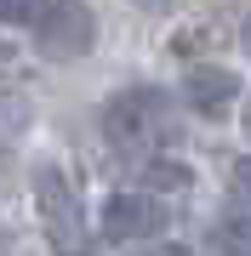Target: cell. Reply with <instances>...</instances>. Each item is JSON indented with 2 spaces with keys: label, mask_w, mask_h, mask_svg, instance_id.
I'll list each match as a JSON object with an SVG mask.
<instances>
[{
  "label": "cell",
  "mask_w": 251,
  "mask_h": 256,
  "mask_svg": "<svg viewBox=\"0 0 251 256\" xmlns=\"http://www.w3.org/2000/svg\"><path fill=\"white\" fill-rule=\"evenodd\" d=\"M35 210H40V228H46L57 256H92V234H86V210L69 188V176L57 165H40L35 171Z\"/></svg>",
  "instance_id": "obj_2"
},
{
  "label": "cell",
  "mask_w": 251,
  "mask_h": 256,
  "mask_svg": "<svg viewBox=\"0 0 251 256\" xmlns=\"http://www.w3.org/2000/svg\"><path fill=\"white\" fill-rule=\"evenodd\" d=\"M143 182H149L154 194H183L188 182H194V171H188L183 160H149L143 165Z\"/></svg>",
  "instance_id": "obj_7"
},
{
  "label": "cell",
  "mask_w": 251,
  "mask_h": 256,
  "mask_svg": "<svg viewBox=\"0 0 251 256\" xmlns=\"http://www.w3.org/2000/svg\"><path fill=\"white\" fill-rule=\"evenodd\" d=\"M103 137H109V148H120V154H149V148L171 142L177 137L171 97L154 92V86H131V92H120L109 108H103Z\"/></svg>",
  "instance_id": "obj_1"
},
{
  "label": "cell",
  "mask_w": 251,
  "mask_h": 256,
  "mask_svg": "<svg viewBox=\"0 0 251 256\" xmlns=\"http://www.w3.org/2000/svg\"><path fill=\"white\" fill-rule=\"evenodd\" d=\"M143 6H171V0H143Z\"/></svg>",
  "instance_id": "obj_13"
},
{
  "label": "cell",
  "mask_w": 251,
  "mask_h": 256,
  "mask_svg": "<svg viewBox=\"0 0 251 256\" xmlns=\"http://www.w3.org/2000/svg\"><path fill=\"white\" fill-rule=\"evenodd\" d=\"M131 256H194V250H183V245H137Z\"/></svg>",
  "instance_id": "obj_10"
},
{
  "label": "cell",
  "mask_w": 251,
  "mask_h": 256,
  "mask_svg": "<svg viewBox=\"0 0 251 256\" xmlns=\"http://www.w3.org/2000/svg\"><path fill=\"white\" fill-rule=\"evenodd\" d=\"M228 200H234V210H251V154L228 165Z\"/></svg>",
  "instance_id": "obj_8"
},
{
  "label": "cell",
  "mask_w": 251,
  "mask_h": 256,
  "mask_svg": "<svg viewBox=\"0 0 251 256\" xmlns=\"http://www.w3.org/2000/svg\"><path fill=\"white\" fill-rule=\"evenodd\" d=\"M160 228H166V205H160L154 194H143V188L109 194V205H103V239H114V245H137V239H149Z\"/></svg>",
  "instance_id": "obj_4"
},
{
  "label": "cell",
  "mask_w": 251,
  "mask_h": 256,
  "mask_svg": "<svg viewBox=\"0 0 251 256\" xmlns=\"http://www.w3.org/2000/svg\"><path fill=\"white\" fill-rule=\"evenodd\" d=\"M234 97H240V74L234 68L200 63V68H188V80H183V102L194 114H205V120H223L234 108Z\"/></svg>",
  "instance_id": "obj_5"
},
{
  "label": "cell",
  "mask_w": 251,
  "mask_h": 256,
  "mask_svg": "<svg viewBox=\"0 0 251 256\" xmlns=\"http://www.w3.org/2000/svg\"><path fill=\"white\" fill-rule=\"evenodd\" d=\"M0 256H12V250H6V245H0Z\"/></svg>",
  "instance_id": "obj_14"
},
{
  "label": "cell",
  "mask_w": 251,
  "mask_h": 256,
  "mask_svg": "<svg viewBox=\"0 0 251 256\" xmlns=\"http://www.w3.org/2000/svg\"><path fill=\"white\" fill-rule=\"evenodd\" d=\"M35 46L40 57H52V63H75L97 46V18L86 0H46L35 18Z\"/></svg>",
  "instance_id": "obj_3"
},
{
  "label": "cell",
  "mask_w": 251,
  "mask_h": 256,
  "mask_svg": "<svg viewBox=\"0 0 251 256\" xmlns=\"http://www.w3.org/2000/svg\"><path fill=\"white\" fill-rule=\"evenodd\" d=\"M40 0H0V23H35Z\"/></svg>",
  "instance_id": "obj_9"
},
{
  "label": "cell",
  "mask_w": 251,
  "mask_h": 256,
  "mask_svg": "<svg viewBox=\"0 0 251 256\" xmlns=\"http://www.w3.org/2000/svg\"><path fill=\"white\" fill-rule=\"evenodd\" d=\"M240 52H245V57H251V18H245V23H240Z\"/></svg>",
  "instance_id": "obj_11"
},
{
  "label": "cell",
  "mask_w": 251,
  "mask_h": 256,
  "mask_svg": "<svg viewBox=\"0 0 251 256\" xmlns=\"http://www.w3.org/2000/svg\"><path fill=\"white\" fill-rule=\"evenodd\" d=\"M0 57H6V46H0Z\"/></svg>",
  "instance_id": "obj_15"
},
{
  "label": "cell",
  "mask_w": 251,
  "mask_h": 256,
  "mask_svg": "<svg viewBox=\"0 0 251 256\" xmlns=\"http://www.w3.org/2000/svg\"><path fill=\"white\" fill-rule=\"evenodd\" d=\"M205 256H251V210H234V216L211 222Z\"/></svg>",
  "instance_id": "obj_6"
},
{
  "label": "cell",
  "mask_w": 251,
  "mask_h": 256,
  "mask_svg": "<svg viewBox=\"0 0 251 256\" xmlns=\"http://www.w3.org/2000/svg\"><path fill=\"white\" fill-rule=\"evenodd\" d=\"M240 126H245V137H251V102H245V114H240Z\"/></svg>",
  "instance_id": "obj_12"
}]
</instances>
